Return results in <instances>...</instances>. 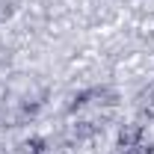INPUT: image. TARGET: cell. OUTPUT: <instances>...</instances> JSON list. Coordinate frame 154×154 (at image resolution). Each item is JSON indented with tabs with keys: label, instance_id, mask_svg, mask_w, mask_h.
Wrapping results in <instances>:
<instances>
[{
	"label": "cell",
	"instance_id": "3",
	"mask_svg": "<svg viewBox=\"0 0 154 154\" xmlns=\"http://www.w3.org/2000/svg\"><path fill=\"white\" fill-rule=\"evenodd\" d=\"M119 154H154V145H148V142H139V145H128V148H119Z\"/></svg>",
	"mask_w": 154,
	"mask_h": 154
},
{
	"label": "cell",
	"instance_id": "2",
	"mask_svg": "<svg viewBox=\"0 0 154 154\" xmlns=\"http://www.w3.org/2000/svg\"><path fill=\"white\" fill-rule=\"evenodd\" d=\"M24 148L30 154H51V142H48L45 136H30V139L24 142Z\"/></svg>",
	"mask_w": 154,
	"mask_h": 154
},
{
	"label": "cell",
	"instance_id": "1",
	"mask_svg": "<svg viewBox=\"0 0 154 154\" xmlns=\"http://www.w3.org/2000/svg\"><path fill=\"white\" fill-rule=\"evenodd\" d=\"M145 136V128L142 125H128L119 131V148H128V145H139Z\"/></svg>",
	"mask_w": 154,
	"mask_h": 154
},
{
	"label": "cell",
	"instance_id": "4",
	"mask_svg": "<svg viewBox=\"0 0 154 154\" xmlns=\"http://www.w3.org/2000/svg\"><path fill=\"white\" fill-rule=\"evenodd\" d=\"M142 116H145V119H151V122H154V98H148V101L142 104Z\"/></svg>",
	"mask_w": 154,
	"mask_h": 154
}]
</instances>
